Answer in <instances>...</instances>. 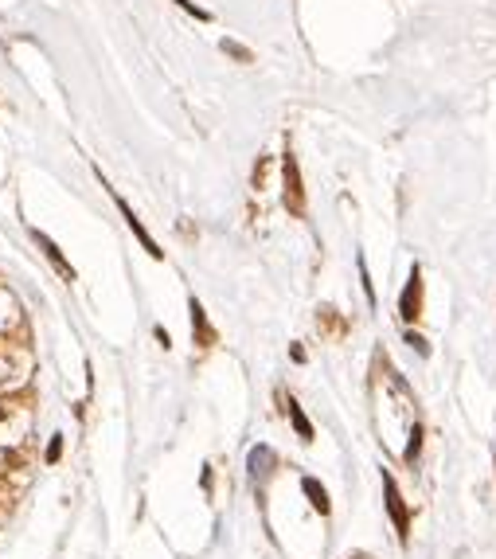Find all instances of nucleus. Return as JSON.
Here are the masks:
<instances>
[{
  "instance_id": "nucleus-10",
  "label": "nucleus",
  "mask_w": 496,
  "mask_h": 559,
  "mask_svg": "<svg viewBox=\"0 0 496 559\" xmlns=\"http://www.w3.org/2000/svg\"><path fill=\"white\" fill-rule=\"evenodd\" d=\"M223 51H227L231 59H238V63H254V55L243 47V43H235V40H223Z\"/></svg>"
},
{
  "instance_id": "nucleus-8",
  "label": "nucleus",
  "mask_w": 496,
  "mask_h": 559,
  "mask_svg": "<svg viewBox=\"0 0 496 559\" xmlns=\"http://www.w3.org/2000/svg\"><path fill=\"white\" fill-rule=\"evenodd\" d=\"M301 489H305V497L313 500V508H317L320 517H328V508H332V505H328V489H325V485H320L317 477H305Z\"/></svg>"
},
{
  "instance_id": "nucleus-9",
  "label": "nucleus",
  "mask_w": 496,
  "mask_h": 559,
  "mask_svg": "<svg viewBox=\"0 0 496 559\" xmlns=\"http://www.w3.org/2000/svg\"><path fill=\"white\" fill-rule=\"evenodd\" d=\"M286 407H289V423H294L297 438H301V442H313V423H309V419H305V411H301V407H297V399H289Z\"/></svg>"
},
{
  "instance_id": "nucleus-15",
  "label": "nucleus",
  "mask_w": 496,
  "mask_h": 559,
  "mask_svg": "<svg viewBox=\"0 0 496 559\" xmlns=\"http://www.w3.org/2000/svg\"><path fill=\"white\" fill-rule=\"evenodd\" d=\"M0 419H4V411H0Z\"/></svg>"
},
{
  "instance_id": "nucleus-6",
  "label": "nucleus",
  "mask_w": 496,
  "mask_h": 559,
  "mask_svg": "<svg viewBox=\"0 0 496 559\" xmlns=\"http://www.w3.org/2000/svg\"><path fill=\"white\" fill-rule=\"evenodd\" d=\"M32 239H35V243H40V251L47 254V263L55 266V270H59V278H63V282H75V266H71L67 258H63V251H59V246L51 243V239L43 235L40 227H32Z\"/></svg>"
},
{
  "instance_id": "nucleus-12",
  "label": "nucleus",
  "mask_w": 496,
  "mask_h": 559,
  "mask_svg": "<svg viewBox=\"0 0 496 559\" xmlns=\"http://www.w3.org/2000/svg\"><path fill=\"white\" fill-rule=\"evenodd\" d=\"M176 4H180V8H184V12H192L195 20H211V12H207V8H200L195 0H176Z\"/></svg>"
},
{
  "instance_id": "nucleus-14",
  "label": "nucleus",
  "mask_w": 496,
  "mask_h": 559,
  "mask_svg": "<svg viewBox=\"0 0 496 559\" xmlns=\"http://www.w3.org/2000/svg\"><path fill=\"white\" fill-rule=\"evenodd\" d=\"M406 344H411V348H414V352H418V356H430V344H426V340L418 337V332H406Z\"/></svg>"
},
{
  "instance_id": "nucleus-2",
  "label": "nucleus",
  "mask_w": 496,
  "mask_h": 559,
  "mask_svg": "<svg viewBox=\"0 0 496 559\" xmlns=\"http://www.w3.org/2000/svg\"><path fill=\"white\" fill-rule=\"evenodd\" d=\"M102 188H106V192H109V196H114V203H118V212H121V220H126V223H129V231H133V235H137V243H141V246H145V251H149V258H164V251H160V246H157V243H152V235H149V231H145V223H141V220H137V212H133V208H129V203H126V200H121V196H118V192H114V188H109V184H106V180H102Z\"/></svg>"
},
{
  "instance_id": "nucleus-11",
  "label": "nucleus",
  "mask_w": 496,
  "mask_h": 559,
  "mask_svg": "<svg viewBox=\"0 0 496 559\" xmlns=\"http://www.w3.org/2000/svg\"><path fill=\"white\" fill-rule=\"evenodd\" d=\"M63 457V434H51V446H47V466H55Z\"/></svg>"
},
{
  "instance_id": "nucleus-1",
  "label": "nucleus",
  "mask_w": 496,
  "mask_h": 559,
  "mask_svg": "<svg viewBox=\"0 0 496 559\" xmlns=\"http://www.w3.org/2000/svg\"><path fill=\"white\" fill-rule=\"evenodd\" d=\"M383 497H387V512H391V524H395V532H399V540H411V512H406V500H403V493H399V485H395V477L391 474H383Z\"/></svg>"
},
{
  "instance_id": "nucleus-13",
  "label": "nucleus",
  "mask_w": 496,
  "mask_h": 559,
  "mask_svg": "<svg viewBox=\"0 0 496 559\" xmlns=\"http://www.w3.org/2000/svg\"><path fill=\"white\" fill-rule=\"evenodd\" d=\"M418 450H422V431L414 426V431H411V446H406V462H414V457H418Z\"/></svg>"
},
{
  "instance_id": "nucleus-4",
  "label": "nucleus",
  "mask_w": 496,
  "mask_h": 559,
  "mask_svg": "<svg viewBox=\"0 0 496 559\" xmlns=\"http://www.w3.org/2000/svg\"><path fill=\"white\" fill-rule=\"evenodd\" d=\"M282 172H286V208H289L294 215H305V188H301V172H297L294 152H286Z\"/></svg>"
},
{
  "instance_id": "nucleus-5",
  "label": "nucleus",
  "mask_w": 496,
  "mask_h": 559,
  "mask_svg": "<svg viewBox=\"0 0 496 559\" xmlns=\"http://www.w3.org/2000/svg\"><path fill=\"white\" fill-rule=\"evenodd\" d=\"M188 313H192V340H195V348H211L219 340V332H215V325L207 321V313H203V305L195 301H188Z\"/></svg>"
},
{
  "instance_id": "nucleus-3",
  "label": "nucleus",
  "mask_w": 496,
  "mask_h": 559,
  "mask_svg": "<svg viewBox=\"0 0 496 559\" xmlns=\"http://www.w3.org/2000/svg\"><path fill=\"white\" fill-rule=\"evenodd\" d=\"M399 317H403V321H418L422 317V270L418 266L411 270L403 294H399Z\"/></svg>"
},
{
  "instance_id": "nucleus-7",
  "label": "nucleus",
  "mask_w": 496,
  "mask_h": 559,
  "mask_svg": "<svg viewBox=\"0 0 496 559\" xmlns=\"http://www.w3.org/2000/svg\"><path fill=\"white\" fill-rule=\"evenodd\" d=\"M246 469H250L254 481H266V477L274 474V450L270 446H254L250 454H246Z\"/></svg>"
}]
</instances>
